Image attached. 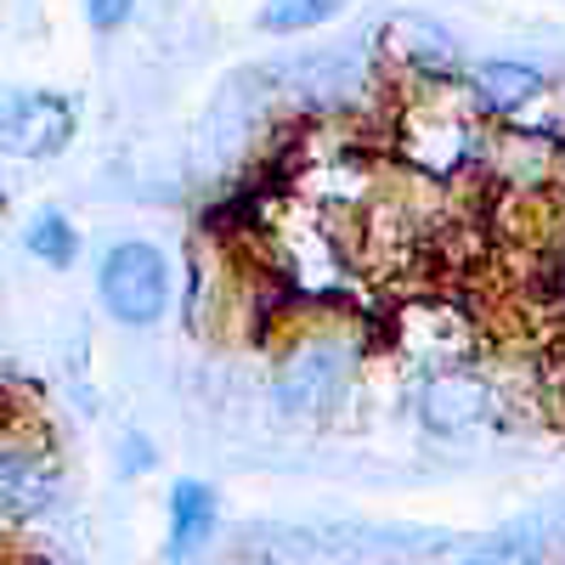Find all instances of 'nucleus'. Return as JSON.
<instances>
[{"label": "nucleus", "mask_w": 565, "mask_h": 565, "mask_svg": "<svg viewBox=\"0 0 565 565\" xmlns=\"http://www.w3.org/2000/svg\"><path fill=\"white\" fill-rule=\"evenodd\" d=\"M97 295H103V311L125 328H148L164 317L170 306V260L164 249L141 244V238H125L103 255L97 266Z\"/></svg>", "instance_id": "1"}, {"label": "nucleus", "mask_w": 565, "mask_h": 565, "mask_svg": "<svg viewBox=\"0 0 565 565\" xmlns=\"http://www.w3.org/2000/svg\"><path fill=\"white\" fill-rule=\"evenodd\" d=\"M74 103L57 90H7L0 97V153L7 159H52L74 141Z\"/></svg>", "instance_id": "2"}, {"label": "nucleus", "mask_w": 565, "mask_h": 565, "mask_svg": "<svg viewBox=\"0 0 565 565\" xmlns=\"http://www.w3.org/2000/svg\"><path fill=\"white\" fill-rule=\"evenodd\" d=\"M57 476H52V463H45L40 452L29 447H7L0 452V514H34L45 498H52Z\"/></svg>", "instance_id": "3"}, {"label": "nucleus", "mask_w": 565, "mask_h": 565, "mask_svg": "<svg viewBox=\"0 0 565 565\" xmlns=\"http://www.w3.org/2000/svg\"><path fill=\"white\" fill-rule=\"evenodd\" d=\"M334 385H340V356L311 345V351H300L289 367H282L277 402L289 407V413H311V407H322L328 396H334Z\"/></svg>", "instance_id": "4"}, {"label": "nucleus", "mask_w": 565, "mask_h": 565, "mask_svg": "<svg viewBox=\"0 0 565 565\" xmlns=\"http://www.w3.org/2000/svg\"><path fill=\"white\" fill-rule=\"evenodd\" d=\"M215 526V492L199 481H175L170 487V559H186Z\"/></svg>", "instance_id": "5"}, {"label": "nucleus", "mask_w": 565, "mask_h": 565, "mask_svg": "<svg viewBox=\"0 0 565 565\" xmlns=\"http://www.w3.org/2000/svg\"><path fill=\"white\" fill-rule=\"evenodd\" d=\"M23 244H29V255L34 260H45V266H74V255H79V232H74V221L68 215H57V210H40L34 221H29V232H23Z\"/></svg>", "instance_id": "6"}, {"label": "nucleus", "mask_w": 565, "mask_h": 565, "mask_svg": "<svg viewBox=\"0 0 565 565\" xmlns=\"http://www.w3.org/2000/svg\"><path fill=\"white\" fill-rule=\"evenodd\" d=\"M476 90L487 103H532L543 90V68H526V63H481L476 68Z\"/></svg>", "instance_id": "7"}, {"label": "nucleus", "mask_w": 565, "mask_h": 565, "mask_svg": "<svg viewBox=\"0 0 565 565\" xmlns=\"http://www.w3.org/2000/svg\"><path fill=\"white\" fill-rule=\"evenodd\" d=\"M481 413H487V396L469 380H441L430 391V424H441V430H463V424H476Z\"/></svg>", "instance_id": "8"}, {"label": "nucleus", "mask_w": 565, "mask_h": 565, "mask_svg": "<svg viewBox=\"0 0 565 565\" xmlns=\"http://www.w3.org/2000/svg\"><path fill=\"white\" fill-rule=\"evenodd\" d=\"M340 7H345V0H266V7H260V29H271V34H300V29L328 23Z\"/></svg>", "instance_id": "9"}, {"label": "nucleus", "mask_w": 565, "mask_h": 565, "mask_svg": "<svg viewBox=\"0 0 565 565\" xmlns=\"http://www.w3.org/2000/svg\"><path fill=\"white\" fill-rule=\"evenodd\" d=\"M85 12H90V23H97V29L108 34V29L130 23V12H136V0H85Z\"/></svg>", "instance_id": "10"}, {"label": "nucleus", "mask_w": 565, "mask_h": 565, "mask_svg": "<svg viewBox=\"0 0 565 565\" xmlns=\"http://www.w3.org/2000/svg\"><path fill=\"white\" fill-rule=\"evenodd\" d=\"M463 565H532V548L526 543H492L481 554H469Z\"/></svg>", "instance_id": "11"}, {"label": "nucleus", "mask_w": 565, "mask_h": 565, "mask_svg": "<svg viewBox=\"0 0 565 565\" xmlns=\"http://www.w3.org/2000/svg\"><path fill=\"white\" fill-rule=\"evenodd\" d=\"M0 210H7V193H0Z\"/></svg>", "instance_id": "12"}]
</instances>
